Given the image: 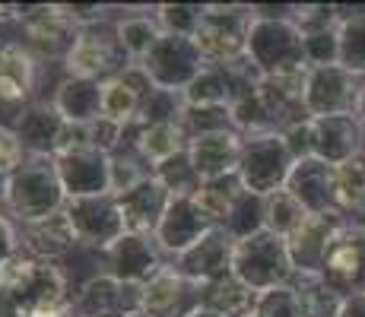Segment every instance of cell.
Segmentation results:
<instances>
[{
    "instance_id": "4fadbf2b",
    "label": "cell",
    "mask_w": 365,
    "mask_h": 317,
    "mask_svg": "<svg viewBox=\"0 0 365 317\" xmlns=\"http://www.w3.org/2000/svg\"><path fill=\"white\" fill-rule=\"evenodd\" d=\"M105 260V273L121 283H133V286H146L159 270H165L168 260L159 251L156 238L150 235H124L115 248H108L102 254Z\"/></svg>"
},
{
    "instance_id": "7dc6e473",
    "label": "cell",
    "mask_w": 365,
    "mask_h": 317,
    "mask_svg": "<svg viewBox=\"0 0 365 317\" xmlns=\"http://www.w3.org/2000/svg\"><path fill=\"white\" fill-rule=\"evenodd\" d=\"M4 200H6V175L0 172V207H4Z\"/></svg>"
},
{
    "instance_id": "7a4b0ae2",
    "label": "cell",
    "mask_w": 365,
    "mask_h": 317,
    "mask_svg": "<svg viewBox=\"0 0 365 317\" xmlns=\"http://www.w3.org/2000/svg\"><path fill=\"white\" fill-rule=\"evenodd\" d=\"M292 13H296V6H289V13H283V16H255V23H251L248 61L255 63L264 80L308 70L305 35L296 26Z\"/></svg>"
},
{
    "instance_id": "44dd1931",
    "label": "cell",
    "mask_w": 365,
    "mask_h": 317,
    "mask_svg": "<svg viewBox=\"0 0 365 317\" xmlns=\"http://www.w3.org/2000/svg\"><path fill=\"white\" fill-rule=\"evenodd\" d=\"M38 83V61L23 41L0 38V105L23 111Z\"/></svg>"
},
{
    "instance_id": "30bf717a",
    "label": "cell",
    "mask_w": 365,
    "mask_h": 317,
    "mask_svg": "<svg viewBox=\"0 0 365 317\" xmlns=\"http://www.w3.org/2000/svg\"><path fill=\"white\" fill-rule=\"evenodd\" d=\"M64 209H67L70 222H73V229H76L80 248L105 254L108 248H115L124 235H128L121 207H118V197H111V194L73 197V200H67Z\"/></svg>"
},
{
    "instance_id": "9a60e30c",
    "label": "cell",
    "mask_w": 365,
    "mask_h": 317,
    "mask_svg": "<svg viewBox=\"0 0 365 317\" xmlns=\"http://www.w3.org/2000/svg\"><path fill=\"white\" fill-rule=\"evenodd\" d=\"M286 190L308 209L312 216H343L336 197V168L321 159H302L292 168ZM346 219V216H343Z\"/></svg>"
},
{
    "instance_id": "ac0fdd59",
    "label": "cell",
    "mask_w": 365,
    "mask_h": 317,
    "mask_svg": "<svg viewBox=\"0 0 365 317\" xmlns=\"http://www.w3.org/2000/svg\"><path fill=\"white\" fill-rule=\"evenodd\" d=\"M200 308V286L185 279L172 264L143 286V308L150 317H191Z\"/></svg>"
},
{
    "instance_id": "2e32d148",
    "label": "cell",
    "mask_w": 365,
    "mask_h": 317,
    "mask_svg": "<svg viewBox=\"0 0 365 317\" xmlns=\"http://www.w3.org/2000/svg\"><path fill=\"white\" fill-rule=\"evenodd\" d=\"M210 229H216V225L200 213L194 197H172V203H168L163 222H159V229L153 238H156L159 251L175 260L185 251H191Z\"/></svg>"
},
{
    "instance_id": "ab89813d",
    "label": "cell",
    "mask_w": 365,
    "mask_h": 317,
    "mask_svg": "<svg viewBox=\"0 0 365 317\" xmlns=\"http://www.w3.org/2000/svg\"><path fill=\"white\" fill-rule=\"evenodd\" d=\"M187 130V140L203 137V133H220V130H235L232 108L229 105H210V108H185L181 118Z\"/></svg>"
},
{
    "instance_id": "52a82bcc",
    "label": "cell",
    "mask_w": 365,
    "mask_h": 317,
    "mask_svg": "<svg viewBox=\"0 0 365 317\" xmlns=\"http://www.w3.org/2000/svg\"><path fill=\"white\" fill-rule=\"evenodd\" d=\"M143 73L150 76V83L156 89H165V93H181L191 86L194 80L210 67L203 51L197 48V41L187 38V35H163L156 41L150 54L140 61Z\"/></svg>"
},
{
    "instance_id": "836d02e7",
    "label": "cell",
    "mask_w": 365,
    "mask_h": 317,
    "mask_svg": "<svg viewBox=\"0 0 365 317\" xmlns=\"http://www.w3.org/2000/svg\"><path fill=\"white\" fill-rule=\"evenodd\" d=\"M235 80L229 67H207L191 86L185 89L187 108H210V105H232Z\"/></svg>"
},
{
    "instance_id": "d4e9b609",
    "label": "cell",
    "mask_w": 365,
    "mask_h": 317,
    "mask_svg": "<svg viewBox=\"0 0 365 317\" xmlns=\"http://www.w3.org/2000/svg\"><path fill=\"white\" fill-rule=\"evenodd\" d=\"M168 203H172V194L159 185L156 175H150L146 181H140L133 190L118 197V207H121L124 216V229L128 235H156L159 222H163Z\"/></svg>"
},
{
    "instance_id": "cb8c5ba5",
    "label": "cell",
    "mask_w": 365,
    "mask_h": 317,
    "mask_svg": "<svg viewBox=\"0 0 365 317\" xmlns=\"http://www.w3.org/2000/svg\"><path fill=\"white\" fill-rule=\"evenodd\" d=\"M343 222H346L343 216H308V219L286 238V248H289L296 273H321L324 257H327V251H331V244H334Z\"/></svg>"
},
{
    "instance_id": "f1b7e54d",
    "label": "cell",
    "mask_w": 365,
    "mask_h": 317,
    "mask_svg": "<svg viewBox=\"0 0 365 317\" xmlns=\"http://www.w3.org/2000/svg\"><path fill=\"white\" fill-rule=\"evenodd\" d=\"M115 35L128 61L140 63L165 32L156 19V10H124V16L115 19Z\"/></svg>"
},
{
    "instance_id": "ee69618b",
    "label": "cell",
    "mask_w": 365,
    "mask_h": 317,
    "mask_svg": "<svg viewBox=\"0 0 365 317\" xmlns=\"http://www.w3.org/2000/svg\"><path fill=\"white\" fill-rule=\"evenodd\" d=\"M16 251H23V244H19V225L6 213H0V264L6 257H13Z\"/></svg>"
},
{
    "instance_id": "4316f807",
    "label": "cell",
    "mask_w": 365,
    "mask_h": 317,
    "mask_svg": "<svg viewBox=\"0 0 365 317\" xmlns=\"http://www.w3.org/2000/svg\"><path fill=\"white\" fill-rule=\"evenodd\" d=\"M130 150L150 168L163 165L172 156L187 150V130L181 121H163V124H130L128 127Z\"/></svg>"
},
{
    "instance_id": "74e56055",
    "label": "cell",
    "mask_w": 365,
    "mask_h": 317,
    "mask_svg": "<svg viewBox=\"0 0 365 317\" xmlns=\"http://www.w3.org/2000/svg\"><path fill=\"white\" fill-rule=\"evenodd\" d=\"M153 175L159 178V185H163L172 197H194L200 190V175L194 172L191 159H187V150L178 152V156H172L168 162L153 168Z\"/></svg>"
},
{
    "instance_id": "484cf974",
    "label": "cell",
    "mask_w": 365,
    "mask_h": 317,
    "mask_svg": "<svg viewBox=\"0 0 365 317\" xmlns=\"http://www.w3.org/2000/svg\"><path fill=\"white\" fill-rule=\"evenodd\" d=\"M19 244H23L26 254H32L35 260H54L67 257L80 248V238H76V229L70 222L67 209L61 213L48 216V219H38V222H29V225H19Z\"/></svg>"
},
{
    "instance_id": "f546056e",
    "label": "cell",
    "mask_w": 365,
    "mask_h": 317,
    "mask_svg": "<svg viewBox=\"0 0 365 317\" xmlns=\"http://www.w3.org/2000/svg\"><path fill=\"white\" fill-rule=\"evenodd\" d=\"M257 298H261V295L245 286L235 273L216 279V283L200 286V308H207V311H213V314H222V317H255Z\"/></svg>"
},
{
    "instance_id": "f6af8a7d",
    "label": "cell",
    "mask_w": 365,
    "mask_h": 317,
    "mask_svg": "<svg viewBox=\"0 0 365 317\" xmlns=\"http://www.w3.org/2000/svg\"><path fill=\"white\" fill-rule=\"evenodd\" d=\"M336 317H365V295H349V298H343V308Z\"/></svg>"
},
{
    "instance_id": "ffe728a7",
    "label": "cell",
    "mask_w": 365,
    "mask_h": 317,
    "mask_svg": "<svg viewBox=\"0 0 365 317\" xmlns=\"http://www.w3.org/2000/svg\"><path fill=\"white\" fill-rule=\"evenodd\" d=\"M314 130V159L327 165H343L365 152V127L359 115H336V118H312Z\"/></svg>"
},
{
    "instance_id": "bcb514c9",
    "label": "cell",
    "mask_w": 365,
    "mask_h": 317,
    "mask_svg": "<svg viewBox=\"0 0 365 317\" xmlns=\"http://www.w3.org/2000/svg\"><path fill=\"white\" fill-rule=\"evenodd\" d=\"M356 115H359V121L365 127V83H362V98H359V111H356Z\"/></svg>"
},
{
    "instance_id": "8d00e7d4",
    "label": "cell",
    "mask_w": 365,
    "mask_h": 317,
    "mask_svg": "<svg viewBox=\"0 0 365 317\" xmlns=\"http://www.w3.org/2000/svg\"><path fill=\"white\" fill-rule=\"evenodd\" d=\"M220 229H226L229 235L235 238V241H245V238L257 235V232H264V197L251 194V190H245L242 197L235 200L232 213H229V219L220 225Z\"/></svg>"
},
{
    "instance_id": "7402d4cb",
    "label": "cell",
    "mask_w": 365,
    "mask_h": 317,
    "mask_svg": "<svg viewBox=\"0 0 365 317\" xmlns=\"http://www.w3.org/2000/svg\"><path fill=\"white\" fill-rule=\"evenodd\" d=\"M242 146H245V137L238 130L203 133V137L187 140V159H191L194 172L200 175V181L226 178V175L238 172Z\"/></svg>"
},
{
    "instance_id": "603a6c76",
    "label": "cell",
    "mask_w": 365,
    "mask_h": 317,
    "mask_svg": "<svg viewBox=\"0 0 365 317\" xmlns=\"http://www.w3.org/2000/svg\"><path fill=\"white\" fill-rule=\"evenodd\" d=\"M64 124H67L64 115L54 108V102H32L19 111L13 130H16L26 156L54 159L58 143H61V133H64Z\"/></svg>"
},
{
    "instance_id": "5bb4252c",
    "label": "cell",
    "mask_w": 365,
    "mask_h": 317,
    "mask_svg": "<svg viewBox=\"0 0 365 317\" xmlns=\"http://www.w3.org/2000/svg\"><path fill=\"white\" fill-rule=\"evenodd\" d=\"M232 257H235V238L229 235L226 229L216 225V229H210L191 251L175 257L172 266L185 279H191V283L207 286V283H216V279L232 273Z\"/></svg>"
},
{
    "instance_id": "83f0119b",
    "label": "cell",
    "mask_w": 365,
    "mask_h": 317,
    "mask_svg": "<svg viewBox=\"0 0 365 317\" xmlns=\"http://www.w3.org/2000/svg\"><path fill=\"white\" fill-rule=\"evenodd\" d=\"M51 102L67 124H96L102 118V83L64 76Z\"/></svg>"
},
{
    "instance_id": "3957f363",
    "label": "cell",
    "mask_w": 365,
    "mask_h": 317,
    "mask_svg": "<svg viewBox=\"0 0 365 317\" xmlns=\"http://www.w3.org/2000/svg\"><path fill=\"white\" fill-rule=\"evenodd\" d=\"M251 23L255 13L245 4H203V19L194 41L210 67H229L248 58Z\"/></svg>"
},
{
    "instance_id": "e0dca14e",
    "label": "cell",
    "mask_w": 365,
    "mask_h": 317,
    "mask_svg": "<svg viewBox=\"0 0 365 317\" xmlns=\"http://www.w3.org/2000/svg\"><path fill=\"white\" fill-rule=\"evenodd\" d=\"M153 93H156V86L143 73V67L130 63L118 76L102 83V118L118 127H130Z\"/></svg>"
},
{
    "instance_id": "c3c4849f",
    "label": "cell",
    "mask_w": 365,
    "mask_h": 317,
    "mask_svg": "<svg viewBox=\"0 0 365 317\" xmlns=\"http://www.w3.org/2000/svg\"><path fill=\"white\" fill-rule=\"evenodd\" d=\"M191 317H222V314H213V311H207V308H197Z\"/></svg>"
},
{
    "instance_id": "60d3db41",
    "label": "cell",
    "mask_w": 365,
    "mask_h": 317,
    "mask_svg": "<svg viewBox=\"0 0 365 317\" xmlns=\"http://www.w3.org/2000/svg\"><path fill=\"white\" fill-rule=\"evenodd\" d=\"M255 317H305V311H302L296 289L279 286V289H270V292H261Z\"/></svg>"
},
{
    "instance_id": "ba28073f",
    "label": "cell",
    "mask_w": 365,
    "mask_h": 317,
    "mask_svg": "<svg viewBox=\"0 0 365 317\" xmlns=\"http://www.w3.org/2000/svg\"><path fill=\"white\" fill-rule=\"evenodd\" d=\"M362 76L349 73L343 63H327V67H312L305 83V111L308 118H336V115H356L362 98Z\"/></svg>"
},
{
    "instance_id": "4dcf8cb0",
    "label": "cell",
    "mask_w": 365,
    "mask_h": 317,
    "mask_svg": "<svg viewBox=\"0 0 365 317\" xmlns=\"http://www.w3.org/2000/svg\"><path fill=\"white\" fill-rule=\"evenodd\" d=\"M340 13V63L365 80V6H336Z\"/></svg>"
},
{
    "instance_id": "7c38bea8",
    "label": "cell",
    "mask_w": 365,
    "mask_h": 317,
    "mask_svg": "<svg viewBox=\"0 0 365 317\" xmlns=\"http://www.w3.org/2000/svg\"><path fill=\"white\" fill-rule=\"evenodd\" d=\"M76 317H128L143 308V286L121 283L108 273H96L70 298Z\"/></svg>"
},
{
    "instance_id": "f35d334b",
    "label": "cell",
    "mask_w": 365,
    "mask_h": 317,
    "mask_svg": "<svg viewBox=\"0 0 365 317\" xmlns=\"http://www.w3.org/2000/svg\"><path fill=\"white\" fill-rule=\"evenodd\" d=\"M156 10V19L163 26V32L168 35H187L194 38L200 29L203 19V4H159L153 6Z\"/></svg>"
},
{
    "instance_id": "5b68a950",
    "label": "cell",
    "mask_w": 365,
    "mask_h": 317,
    "mask_svg": "<svg viewBox=\"0 0 365 317\" xmlns=\"http://www.w3.org/2000/svg\"><path fill=\"white\" fill-rule=\"evenodd\" d=\"M292 168H296V156L289 152L283 133H255L245 137L242 146V162H238V178H242L245 190L257 197H270L286 187Z\"/></svg>"
},
{
    "instance_id": "1f68e13d",
    "label": "cell",
    "mask_w": 365,
    "mask_h": 317,
    "mask_svg": "<svg viewBox=\"0 0 365 317\" xmlns=\"http://www.w3.org/2000/svg\"><path fill=\"white\" fill-rule=\"evenodd\" d=\"M245 194L242 178L235 175H226V178H213V181H203L200 190L194 194V203L200 207V213L207 216L213 225H222L232 213L235 200Z\"/></svg>"
},
{
    "instance_id": "8992f818",
    "label": "cell",
    "mask_w": 365,
    "mask_h": 317,
    "mask_svg": "<svg viewBox=\"0 0 365 317\" xmlns=\"http://www.w3.org/2000/svg\"><path fill=\"white\" fill-rule=\"evenodd\" d=\"M124 67H130L128 54L121 51L115 35V19L99 26H83L73 38L67 61H64V73L76 76V80H96L105 83L111 76H118Z\"/></svg>"
},
{
    "instance_id": "e575fe53",
    "label": "cell",
    "mask_w": 365,
    "mask_h": 317,
    "mask_svg": "<svg viewBox=\"0 0 365 317\" xmlns=\"http://www.w3.org/2000/svg\"><path fill=\"white\" fill-rule=\"evenodd\" d=\"M336 197L346 219L365 222V152L336 165Z\"/></svg>"
},
{
    "instance_id": "277c9868",
    "label": "cell",
    "mask_w": 365,
    "mask_h": 317,
    "mask_svg": "<svg viewBox=\"0 0 365 317\" xmlns=\"http://www.w3.org/2000/svg\"><path fill=\"white\" fill-rule=\"evenodd\" d=\"M232 273L242 279L248 289L257 295L270 292L279 286H292L296 279V266H292L286 238L270 235V232H257V235L235 241V257H232Z\"/></svg>"
},
{
    "instance_id": "681fc988",
    "label": "cell",
    "mask_w": 365,
    "mask_h": 317,
    "mask_svg": "<svg viewBox=\"0 0 365 317\" xmlns=\"http://www.w3.org/2000/svg\"><path fill=\"white\" fill-rule=\"evenodd\" d=\"M128 317H150V314H143V311H133V314H128Z\"/></svg>"
},
{
    "instance_id": "7bdbcfd3",
    "label": "cell",
    "mask_w": 365,
    "mask_h": 317,
    "mask_svg": "<svg viewBox=\"0 0 365 317\" xmlns=\"http://www.w3.org/2000/svg\"><path fill=\"white\" fill-rule=\"evenodd\" d=\"M26 162V150L10 124H0V172L10 175Z\"/></svg>"
},
{
    "instance_id": "d6a6232c",
    "label": "cell",
    "mask_w": 365,
    "mask_h": 317,
    "mask_svg": "<svg viewBox=\"0 0 365 317\" xmlns=\"http://www.w3.org/2000/svg\"><path fill=\"white\" fill-rule=\"evenodd\" d=\"M292 289H296L305 317H336L340 314L343 295L334 292L321 273H296Z\"/></svg>"
},
{
    "instance_id": "8fae6325",
    "label": "cell",
    "mask_w": 365,
    "mask_h": 317,
    "mask_svg": "<svg viewBox=\"0 0 365 317\" xmlns=\"http://www.w3.org/2000/svg\"><path fill=\"white\" fill-rule=\"evenodd\" d=\"M321 276L343 298L365 295V222L346 219L340 225L321 266Z\"/></svg>"
},
{
    "instance_id": "d590c367",
    "label": "cell",
    "mask_w": 365,
    "mask_h": 317,
    "mask_svg": "<svg viewBox=\"0 0 365 317\" xmlns=\"http://www.w3.org/2000/svg\"><path fill=\"white\" fill-rule=\"evenodd\" d=\"M308 216L312 213H308L286 187L277 190V194H270V197H264V229L270 232V235L289 238Z\"/></svg>"
},
{
    "instance_id": "d6986e66",
    "label": "cell",
    "mask_w": 365,
    "mask_h": 317,
    "mask_svg": "<svg viewBox=\"0 0 365 317\" xmlns=\"http://www.w3.org/2000/svg\"><path fill=\"white\" fill-rule=\"evenodd\" d=\"M61 185L67 190V200L73 197H102L111 194V156L99 150H80L67 156H54Z\"/></svg>"
},
{
    "instance_id": "b9f144b4",
    "label": "cell",
    "mask_w": 365,
    "mask_h": 317,
    "mask_svg": "<svg viewBox=\"0 0 365 317\" xmlns=\"http://www.w3.org/2000/svg\"><path fill=\"white\" fill-rule=\"evenodd\" d=\"M305 58L308 67H327V63H340V26L321 32L305 35Z\"/></svg>"
},
{
    "instance_id": "9c48e42d",
    "label": "cell",
    "mask_w": 365,
    "mask_h": 317,
    "mask_svg": "<svg viewBox=\"0 0 365 317\" xmlns=\"http://www.w3.org/2000/svg\"><path fill=\"white\" fill-rule=\"evenodd\" d=\"M16 23L23 29V45L35 54V61H67L76 32H80L70 23V16L61 4L19 6Z\"/></svg>"
},
{
    "instance_id": "6da1fadb",
    "label": "cell",
    "mask_w": 365,
    "mask_h": 317,
    "mask_svg": "<svg viewBox=\"0 0 365 317\" xmlns=\"http://www.w3.org/2000/svg\"><path fill=\"white\" fill-rule=\"evenodd\" d=\"M64 207H67V190L61 185L54 159L26 156V162L16 172L6 175L4 209L16 225L48 219V216L61 213Z\"/></svg>"
}]
</instances>
